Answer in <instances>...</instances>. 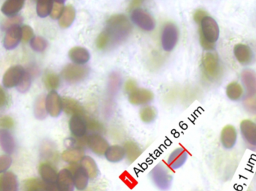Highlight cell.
Segmentation results:
<instances>
[{
  "label": "cell",
  "mask_w": 256,
  "mask_h": 191,
  "mask_svg": "<svg viewBox=\"0 0 256 191\" xmlns=\"http://www.w3.org/2000/svg\"><path fill=\"white\" fill-rule=\"evenodd\" d=\"M132 31V23L126 15H114L109 18L104 29L98 37L96 46L100 50H112L126 42Z\"/></svg>",
  "instance_id": "1"
},
{
  "label": "cell",
  "mask_w": 256,
  "mask_h": 191,
  "mask_svg": "<svg viewBox=\"0 0 256 191\" xmlns=\"http://www.w3.org/2000/svg\"><path fill=\"white\" fill-rule=\"evenodd\" d=\"M200 25V40L202 46L204 50H214L220 35L218 22L212 16H207L201 21Z\"/></svg>",
  "instance_id": "2"
},
{
  "label": "cell",
  "mask_w": 256,
  "mask_h": 191,
  "mask_svg": "<svg viewBox=\"0 0 256 191\" xmlns=\"http://www.w3.org/2000/svg\"><path fill=\"white\" fill-rule=\"evenodd\" d=\"M154 186L162 191H168L172 186L173 177L170 168L164 163L156 165L150 172Z\"/></svg>",
  "instance_id": "3"
},
{
  "label": "cell",
  "mask_w": 256,
  "mask_h": 191,
  "mask_svg": "<svg viewBox=\"0 0 256 191\" xmlns=\"http://www.w3.org/2000/svg\"><path fill=\"white\" fill-rule=\"evenodd\" d=\"M180 38V30L176 24L167 22L161 32V45L166 52H172L177 46Z\"/></svg>",
  "instance_id": "4"
},
{
  "label": "cell",
  "mask_w": 256,
  "mask_h": 191,
  "mask_svg": "<svg viewBox=\"0 0 256 191\" xmlns=\"http://www.w3.org/2000/svg\"><path fill=\"white\" fill-rule=\"evenodd\" d=\"M90 69L85 65L68 64L62 71L63 79L70 84H78L85 81L90 76Z\"/></svg>",
  "instance_id": "5"
},
{
  "label": "cell",
  "mask_w": 256,
  "mask_h": 191,
  "mask_svg": "<svg viewBox=\"0 0 256 191\" xmlns=\"http://www.w3.org/2000/svg\"><path fill=\"white\" fill-rule=\"evenodd\" d=\"M130 19L134 25L144 31H153L156 28L154 17L144 9L138 7L131 11Z\"/></svg>",
  "instance_id": "6"
},
{
  "label": "cell",
  "mask_w": 256,
  "mask_h": 191,
  "mask_svg": "<svg viewBox=\"0 0 256 191\" xmlns=\"http://www.w3.org/2000/svg\"><path fill=\"white\" fill-rule=\"evenodd\" d=\"M203 71L209 79H216L221 73L220 58L216 53L208 52L202 58Z\"/></svg>",
  "instance_id": "7"
},
{
  "label": "cell",
  "mask_w": 256,
  "mask_h": 191,
  "mask_svg": "<svg viewBox=\"0 0 256 191\" xmlns=\"http://www.w3.org/2000/svg\"><path fill=\"white\" fill-rule=\"evenodd\" d=\"M86 146L94 154L103 156L110 145L103 135L100 133H92L86 138Z\"/></svg>",
  "instance_id": "8"
},
{
  "label": "cell",
  "mask_w": 256,
  "mask_h": 191,
  "mask_svg": "<svg viewBox=\"0 0 256 191\" xmlns=\"http://www.w3.org/2000/svg\"><path fill=\"white\" fill-rule=\"evenodd\" d=\"M25 69L21 66H14L7 70L3 78V85L6 88L18 87L25 76Z\"/></svg>",
  "instance_id": "9"
},
{
  "label": "cell",
  "mask_w": 256,
  "mask_h": 191,
  "mask_svg": "<svg viewBox=\"0 0 256 191\" xmlns=\"http://www.w3.org/2000/svg\"><path fill=\"white\" fill-rule=\"evenodd\" d=\"M68 168L73 174L75 188L78 191H85L88 188L90 180L86 171L81 166L80 164L70 165Z\"/></svg>",
  "instance_id": "10"
},
{
  "label": "cell",
  "mask_w": 256,
  "mask_h": 191,
  "mask_svg": "<svg viewBox=\"0 0 256 191\" xmlns=\"http://www.w3.org/2000/svg\"><path fill=\"white\" fill-rule=\"evenodd\" d=\"M189 158V153L183 147H178L170 153L167 159V166L170 170H178L182 168Z\"/></svg>",
  "instance_id": "11"
},
{
  "label": "cell",
  "mask_w": 256,
  "mask_h": 191,
  "mask_svg": "<svg viewBox=\"0 0 256 191\" xmlns=\"http://www.w3.org/2000/svg\"><path fill=\"white\" fill-rule=\"evenodd\" d=\"M154 99V94L152 91L146 88H137L132 93L128 94V99L132 105H148Z\"/></svg>",
  "instance_id": "12"
},
{
  "label": "cell",
  "mask_w": 256,
  "mask_h": 191,
  "mask_svg": "<svg viewBox=\"0 0 256 191\" xmlns=\"http://www.w3.org/2000/svg\"><path fill=\"white\" fill-rule=\"evenodd\" d=\"M46 108L48 114L58 117L63 111L62 98L56 91H50L46 98Z\"/></svg>",
  "instance_id": "13"
},
{
  "label": "cell",
  "mask_w": 256,
  "mask_h": 191,
  "mask_svg": "<svg viewBox=\"0 0 256 191\" xmlns=\"http://www.w3.org/2000/svg\"><path fill=\"white\" fill-rule=\"evenodd\" d=\"M69 128L74 138H85L88 132L86 117L81 115L73 116L69 122Z\"/></svg>",
  "instance_id": "14"
},
{
  "label": "cell",
  "mask_w": 256,
  "mask_h": 191,
  "mask_svg": "<svg viewBox=\"0 0 256 191\" xmlns=\"http://www.w3.org/2000/svg\"><path fill=\"white\" fill-rule=\"evenodd\" d=\"M58 191H74L75 185L73 174L68 168H64L58 172L56 182Z\"/></svg>",
  "instance_id": "15"
},
{
  "label": "cell",
  "mask_w": 256,
  "mask_h": 191,
  "mask_svg": "<svg viewBox=\"0 0 256 191\" xmlns=\"http://www.w3.org/2000/svg\"><path fill=\"white\" fill-rule=\"evenodd\" d=\"M22 40V28L20 25L10 27L6 31L4 40L6 49L10 50L15 49Z\"/></svg>",
  "instance_id": "16"
},
{
  "label": "cell",
  "mask_w": 256,
  "mask_h": 191,
  "mask_svg": "<svg viewBox=\"0 0 256 191\" xmlns=\"http://www.w3.org/2000/svg\"><path fill=\"white\" fill-rule=\"evenodd\" d=\"M238 132L231 125L226 126L221 132L220 141L222 147L226 150H232L238 142Z\"/></svg>",
  "instance_id": "17"
},
{
  "label": "cell",
  "mask_w": 256,
  "mask_h": 191,
  "mask_svg": "<svg viewBox=\"0 0 256 191\" xmlns=\"http://www.w3.org/2000/svg\"><path fill=\"white\" fill-rule=\"evenodd\" d=\"M240 131L246 144L256 147V123L252 120H243L240 123Z\"/></svg>",
  "instance_id": "18"
},
{
  "label": "cell",
  "mask_w": 256,
  "mask_h": 191,
  "mask_svg": "<svg viewBox=\"0 0 256 191\" xmlns=\"http://www.w3.org/2000/svg\"><path fill=\"white\" fill-rule=\"evenodd\" d=\"M69 58L73 64L78 65H85L91 59V54L90 51L82 46H75L72 48L68 53Z\"/></svg>",
  "instance_id": "19"
},
{
  "label": "cell",
  "mask_w": 256,
  "mask_h": 191,
  "mask_svg": "<svg viewBox=\"0 0 256 191\" xmlns=\"http://www.w3.org/2000/svg\"><path fill=\"white\" fill-rule=\"evenodd\" d=\"M234 53L238 61L243 65H249L254 61V52L248 45L242 43L236 45L234 46Z\"/></svg>",
  "instance_id": "20"
},
{
  "label": "cell",
  "mask_w": 256,
  "mask_h": 191,
  "mask_svg": "<svg viewBox=\"0 0 256 191\" xmlns=\"http://www.w3.org/2000/svg\"><path fill=\"white\" fill-rule=\"evenodd\" d=\"M63 111L68 114L73 116H85L86 111L84 107L76 99L70 97L62 98Z\"/></svg>",
  "instance_id": "21"
},
{
  "label": "cell",
  "mask_w": 256,
  "mask_h": 191,
  "mask_svg": "<svg viewBox=\"0 0 256 191\" xmlns=\"http://www.w3.org/2000/svg\"><path fill=\"white\" fill-rule=\"evenodd\" d=\"M39 172L42 176V180L46 184H56L58 174L56 170L49 163H43L40 165Z\"/></svg>",
  "instance_id": "22"
},
{
  "label": "cell",
  "mask_w": 256,
  "mask_h": 191,
  "mask_svg": "<svg viewBox=\"0 0 256 191\" xmlns=\"http://www.w3.org/2000/svg\"><path fill=\"white\" fill-rule=\"evenodd\" d=\"M85 156V151L84 149L80 147H72V148H68L66 151L63 152L62 158L67 163L74 165V164H79Z\"/></svg>",
  "instance_id": "23"
},
{
  "label": "cell",
  "mask_w": 256,
  "mask_h": 191,
  "mask_svg": "<svg viewBox=\"0 0 256 191\" xmlns=\"http://www.w3.org/2000/svg\"><path fill=\"white\" fill-rule=\"evenodd\" d=\"M105 157L112 163L121 162L122 161L124 160V158H126L124 146L118 145V144L110 146L105 153Z\"/></svg>",
  "instance_id": "24"
},
{
  "label": "cell",
  "mask_w": 256,
  "mask_h": 191,
  "mask_svg": "<svg viewBox=\"0 0 256 191\" xmlns=\"http://www.w3.org/2000/svg\"><path fill=\"white\" fill-rule=\"evenodd\" d=\"M80 164L86 171L90 180H96L98 177L99 174H100L98 165L92 157L90 156H85Z\"/></svg>",
  "instance_id": "25"
},
{
  "label": "cell",
  "mask_w": 256,
  "mask_h": 191,
  "mask_svg": "<svg viewBox=\"0 0 256 191\" xmlns=\"http://www.w3.org/2000/svg\"><path fill=\"white\" fill-rule=\"evenodd\" d=\"M76 9L73 5L66 6L64 12L62 15L60 19H58L60 25L62 28H68L73 25L76 19Z\"/></svg>",
  "instance_id": "26"
},
{
  "label": "cell",
  "mask_w": 256,
  "mask_h": 191,
  "mask_svg": "<svg viewBox=\"0 0 256 191\" xmlns=\"http://www.w3.org/2000/svg\"><path fill=\"white\" fill-rule=\"evenodd\" d=\"M242 82L246 88V94L249 96L255 95L256 93V73L252 70H244L242 74Z\"/></svg>",
  "instance_id": "27"
},
{
  "label": "cell",
  "mask_w": 256,
  "mask_h": 191,
  "mask_svg": "<svg viewBox=\"0 0 256 191\" xmlns=\"http://www.w3.org/2000/svg\"><path fill=\"white\" fill-rule=\"evenodd\" d=\"M0 185L2 191H18V179L13 173L7 172L3 174Z\"/></svg>",
  "instance_id": "28"
},
{
  "label": "cell",
  "mask_w": 256,
  "mask_h": 191,
  "mask_svg": "<svg viewBox=\"0 0 256 191\" xmlns=\"http://www.w3.org/2000/svg\"><path fill=\"white\" fill-rule=\"evenodd\" d=\"M0 144L8 154H12L14 151V140L12 134L6 129L0 130Z\"/></svg>",
  "instance_id": "29"
},
{
  "label": "cell",
  "mask_w": 256,
  "mask_h": 191,
  "mask_svg": "<svg viewBox=\"0 0 256 191\" xmlns=\"http://www.w3.org/2000/svg\"><path fill=\"white\" fill-rule=\"evenodd\" d=\"M25 1L22 0H8L2 7V12L8 16H14L24 7Z\"/></svg>",
  "instance_id": "30"
},
{
  "label": "cell",
  "mask_w": 256,
  "mask_h": 191,
  "mask_svg": "<svg viewBox=\"0 0 256 191\" xmlns=\"http://www.w3.org/2000/svg\"><path fill=\"white\" fill-rule=\"evenodd\" d=\"M126 158L130 162H134L142 155L141 147L134 141H128L124 146Z\"/></svg>",
  "instance_id": "31"
},
{
  "label": "cell",
  "mask_w": 256,
  "mask_h": 191,
  "mask_svg": "<svg viewBox=\"0 0 256 191\" xmlns=\"http://www.w3.org/2000/svg\"><path fill=\"white\" fill-rule=\"evenodd\" d=\"M140 117L142 121L146 123H152L155 121L158 117V111L156 108L150 105H146L141 108Z\"/></svg>",
  "instance_id": "32"
},
{
  "label": "cell",
  "mask_w": 256,
  "mask_h": 191,
  "mask_svg": "<svg viewBox=\"0 0 256 191\" xmlns=\"http://www.w3.org/2000/svg\"><path fill=\"white\" fill-rule=\"evenodd\" d=\"M226 94L232 100H240L244 95L243 88L238 82H232L226 88Z\"/></svg>",
  "instance_id": "33"
},
{
  "label": "cell",
  "mask_w": 256,
  "mask_h": 191,
  "mask_svg": "<svg viewBox=\"0 0 256 191\" xmlns=\"http://www.w3.org/2000/svg\"><path fill=\"white\" fill-rule=\"evenodd\" d=\"M44 82L45 85L48 89L50 90L51 91H54L58 89L61 80H60V76L56 73L49 72L45 75L44 78Z\"/></svg>",
  "instance_id": "34"
},
{
  "label": "cell",
  "mask_w": 256,
  "mask_h": 191,
  "mask_svg": "<svg viewBox=\"0 0 256 191\" xmlns=\"http://www.w3.org/2000/svg\"><path fill=\"white\" fill-rule=\"evenodd\" d=\"M54 1L51 0H40L37 3V13L42 18H45L50 15L52 11Z\"/></svg>",
  "instance_id": "35"
},
{
  "label": "cell",
  "mask_w": 256,
  "mask_h": 191,
  "mask_svg": "<svg viewBox=\"0 0 256 191\" xmlns=\"http://www.w3.org/2000/svg\"><path fill=\"white\" fill-rule=\"evenodd\" d=\"M48 111L46 108V99L44 96H40L36 100V107H34V114L39 120H44L48 115Z\"/></svg>",
  "instance_id": "36"
},
{
  "label": "cell",
  "mask_w": 256,
  "mask_h": 191,
  "mask_svg": "<svg viewBox=\"0 0 256 191\" xmlns=\"http://www.w3.org/2000/svg\"><path fill=\"white\" fill-rule=\"evenodd\" d=\"M45 183L43 180L30 179L26 183L25 191H44Z\"/></svg>",
  "instance_id": "37"
},
{
  "label": "cell",
  "mask_w": 256,
  "mask_h": 191,
  "mask_svg": "<svg viewBox=\"0 0 256 191\" xmlns=\"http://www.w3.org/2000/svg\"><path fill=\"white\" fill-rule=\"evenodd\" d=\"M66 5H64V1H54V5H52V11H51L50 16L54 19H60L64 12Z\"/></svg>",
  "instance_id": "38"
},
{
  "label": "cell",
  "mask_w": 256,
  "mask_h": 191,
  "mask_svg": "<svg viewBox=\"0 0 256 191\" xmlns=\"http://www.w3.org/2000/svg\"><path fill=\"white\" fill-rule=\"evenodd\" d=\"M32 48L36 52H44L48 48V43L42 37H34L30 42Z\"/></svg>",
  "instance_id": "39"
},
{
  "label": "cell",
  "mask_w": 256,
  "mask_h": 191,
  "mask_svg": "<svg viewBox=\"0 0 256 191\" xmlns=\"http://www.w3.org/2000/svg\"><path fill=\"white\" fill-rule=\"evenodd\" d=\"M30 86H31V76L30 73H26L24 79L21 81L20 84L16 87L18 91L20 93H26L30 90Z\"/></svg>",
  "instance_id": "40"
},
{
  "label": "cell",
  "mask_w": 256,
  "mask_h": 191,
  "mask_svg": "<svg viewBox=\"0 0 256 191\" xmlns=\"http://www.w3.org/2000/svg\"><path fill=\"white\" fill-rule=\"evenodd\" d=\"M87 125H88V130L94 131V133H99L102 132L104 129L103 125L98 121V120H94V119L90 118V117H86Z\"/></svg>",
  "instance_id": "41"
},
{
  "label": "cell",
  "mask_w": 256,
  "mask_h": 191,
  "mask_svg": "<svg viewBox=\"0 0 256 191\" xmlns=\"http://www.w3.org/2000/svg\"><path fill=\"white\" fill-rule=\"evenodd\" d=\"M24 22V19L21 16H12L9 18L7 20L4 21L2 24V29L7 31L10 27L15 26V25H20Z\"/></svg>",
  "instance_id": "42"
},
{
  "label": "cell",
  "mask_w": 256,
  "mask_h": 191,
  "mask_svg": "<svg viewBox=\"0 0 256 191\" xmlns=\"http://www.w3.org/2000/svg\"><path fill=\"white\" fill-rule=\"evenodd\" d=\"M12 163V159L9 156H3L0 157V174L6 172Z\"/></svg>",
  "instance_id": "43"
},
{
  "label": "cell",
  "mask_w": 256,
  "mask_h": 191,
  "mask_svg": "<svg viewBox=\"0 0 256 191\" xmlns=\"http://www.w3.org/2000/svg\"><path fill=\"white\" fill-rule=\"evenodd\" d=\"M34 37V31L32 28L28 25H24L22 27V39L24 42H28Z\"/></svg>",
  "instance_id": "44"
},
{
  "label": "cell",
  "mask_w": 256,
  "mask_h": 191,
  "mask_svg": "<svg viewBox=\"0 0 256 191\" xmlns=\"http://www.w3.org/2000/svg\"><path fill=\"white\" fill-rule=\"evenodd\" d=\"M207 16H208V15L207 12L206 10L200 9V10H196L195 13H194V20L200 25L201 21Z\"/></svg>",
  "instance_id": "45"
},
{
  "label": "cell",
  "mask_w": 256,
  "mask_h": 191,
  "mask_svg": "<svg viewBox=\"0 0 256 191\" xmlns=\"http://www.w3.org/2000/svg\"><path fill=\"white\" fill-rule=\"evenodd\" d=\"M138 88V85H137L136 82L134 79H129L126 84V91L127 94H130L134 90Z\"/></svg>",
  "instance_id": "46"
},
{
  "label": "cell",
  "mask_w": 256,
  "mask_h": 191,
  "mask_svg": "<svg viewBox=\"0 0 256 191\" xmlns=\"http://www.w3.org/2000/svg\"><path fill=\"white\" fill-rule=\"evenodd\" d=\"M0 126L4 128H10L14 126L13 119L9 117H4L0 120Z\"/></svg>",
  "instance_id": "47"
},
{
  "label": "cell",
  "mask_w": 256,
  "mask_h": 191,
  "mask_svg": "<svg viewBox=\"0 0 256 191\" xmlns=\"http://www.w3.org/2000/svg\"><path fill=\"white\" fill-rule=\"evenodd\" d=\"M8 97L3 88L0 86V108L6 106L7 105Z\"/></svg>",
  "instance_id": "48"
},
{
  "label": "cell",
  "mask_w": 256,
  "mask_h": 191,
  "mask_svg": "<svg viewBox=\"0 0 256 191\" xmlns=\"http://www.w3.org/2000/svg\"></svg>",
  "instance_id": "49"
}]
</instances>
